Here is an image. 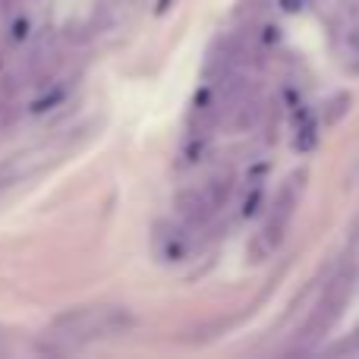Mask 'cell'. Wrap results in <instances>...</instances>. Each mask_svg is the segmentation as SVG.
<instances>
[{
	"instance_id": "6da1fadb",
	"label": "cell",
	"mask_w": 359,
	"mask_h": 359,
	"mask_svg": "<svg viewBox=\"0 0 359 359\" xmlns=\"http://www.w3.org/2000/svg\"><path fill=\"white\" fill-rule=\"evenodd\" d=\"M126 328H133V316L120 306H107V309H98V306H76V309L63 312L50 322L48 337L57 341V353H67V350L79 347L86 341H95V337H111V334H123Z\"/></svg>"
},
{
	"instance_id": "7a4b0ae2",
	"label": "cell",
	"mask_w": 359,
	"mask_h": 359,
	"mask_svg": "<svg viewBox=\"0 0 359 359\" xmlns=\"http://www.w3.org/2000/svg\"><path fill=\"white\" fill-rule=\"evenodd\" d=\"M297 196H299V183L290 189V180H287V186L278 192L271 211H268V221H265V227H262L259 240L252 243V259H265V255H271L274 249L284 243V233H287V227H290V215H293V205H297Z\"/></svg>"
},
{
	"instance_id": "3957f363",
	"label": "cell",
	"mask_w": 359,
	"mask_h": 359,
	"mask_svg": "<svg viewBox=\"0 0 359 359\" xmlns=\"http://www.w3.org/2000/svg\"><path fill=\"white\" fill-rule=\"evenodd\" d=\"M350 280H353V278H350V274H344V278H337L334 284L328 287V293L322 297L316 316H312L309 325L303 328V341L316 344V341H322L331 328H334V322L341 318L344 306H347V299H350Z\"/></svg>"
},
{
	"instance_id": "277c9868",
	"label": "cell",
	"mask_w": 359,
	"mask_h": 359,
	"mask_svg": "<svg viewBox=\"0 0 359 359\" xmlns=\"http://www.w3.org/2000/svg\"><path fill=\"white\" fill-rule=\"evenodd\" d=\"M189 230L177 227V224H161L155 233V255L161 262H180L189 249Z\"/></svg>"
},
{
	"instance_id": "5b68a950",
	"label": "cell",
	"mask_w": 359,
	"mask_h": 359,
	"mask_svg": "<svg viewBox=\"0 0 359 359\" xmlns=\"http://www.w3.org/2000/svg\"><path fill=\"white\" fill-rule=\"evenodd\" d=\"M177 215H180V221H183L186 230L202 227V224L211 217V208H208V202H205L202 189H183L180 192L177 196Z\"/></svg>"
},
{
	"instance_id": "8992f818",
	"label": "cell",
	"mask_w": 359,
	"mask_h": 359,
	"mask_svg": "<svg viewBox=\"0 0 359 359\" xmlns=\"http://www.w3.org/2000/svg\"><path fill=\"white\" fill-rule=\"evenodd\" d=\"M230 189H233V174L230 170H221V174H215L205 183V189H202V196H205V202H208V208L211 211H217V208H224V202L230 198Z\"/></svg>"
},
{
	"instance_id": "52a82bcc",
	"label": "cell",
	"mask_w": 359,
	"mask_h": 359,
	"mask_svg": "<svg viewBox=\"0 0 359 359\" xmlns=\"http://www.w3.org/2000/svg\"><path fill=\"white\" fill-rule=\"evenodd\" d=\"M318 142V133H316V120H306L303 126L297 130V136H293V145H297L299 151H312Z\"/></svg>"
},
{
	"instance_id": "ba28073f",
	"label": "cell",
	"mask_w": 359,
	"mask_h": 359,
	"mask_svg": "<svg viewBox=\"0 0 359 359\" xmlns=\"http://www.w3.org/2000/svg\"><path fill=\"white\" fill-rule=\"evenodd\" d=\"M344 54L353 57V60H359V25H350L347 32H344Z\"/></svg>"
},
{
	"instance_id": "9c48e42d",
	"label": "cell",
	"mask_w": 359,
	"mask_h": 359,
	"mask_svg": "<svg viewBox=\"0 0 359 359\" xmlns=\"http://www.w3.org/2000/svg\"><path fill=\"white\" fill-rule=\"evenodd\" d=\"M10 38H13V41H25V38H29V19H25V16H19L16 19V22H13L10 25Z\"/></svg>"
},
{
	"instance_id": "30bf717a",
	"label": "cell",
	"mask_w": 359,
	"mask_h": 359,
	"mask_svg": "<svg viewBox=\"0 0 359 359\" xmlns=\"http://www.w3.org/2000/svg\"><path fill=\"white\" fill-rule=\"evenodd\" d=\"M303 4H306V0H280V6H284L287 13H297V10H303Z\"/></svg>"
},
{
	"instance_id": "8fae6325",
	"label": "cell",
	"mask_w": 359,
	"mask_h": 359,
	"mask_svg": "<svg viewBox=\"0 0 359 359\" xmlns=\"http://www.w3.org/2000/svg\"><path fill=\"white\" fill-rule=\"evenodd\" d=\"M168 4H170V0H161V10H168Z\"/></svg>"
},
{
	"instance_id": "7c38bea8",
	"label": "cell",
	"mask_w": 359,
	"mask_h": 359,
	"mask_svg": "<svg viewBox=\"0 0 359 359\" xmlns=\"http://www.w3.org/2000/svg\"><path fill=\"white\" fill-rule=\"evenodd\" d=\"M356 334H359V331H356Z\"/></svg>"
}]
</instances>
